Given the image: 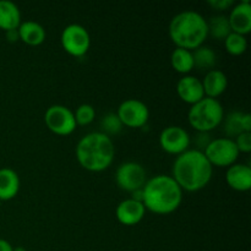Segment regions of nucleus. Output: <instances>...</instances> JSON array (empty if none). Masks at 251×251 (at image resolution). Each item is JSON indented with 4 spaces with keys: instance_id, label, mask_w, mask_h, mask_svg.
<instances>
[{
    "instance_id": "412c9836",
    "label": "nucleus",
    "mask_w": 251,
    "mask_h": 251,
    "mask_svg": "<svg viewBox=\"0 0 251 251\" xmlns=\"http://www.w3.org/2000/svg\"><path fill=\"white\" fill-rule=\"evenodd\" d=\"M193 58L194 68H198L200 70H212L217 63V55H216L215 50L206 46H201L194 49Z\"/></svg>"
},
{
    "instance_id": "4be33fe9",
    "label": "nucleus",
    "mask_w": 251,
    "mask_h": 251,
    "mask_svg": "<svg viewBox=\"0 0 251 251\" xmlns=\"http://www.w3.org/2000/svg\"><path fill=\"white\" fill-rule=\"evenodd\" d=\"M207 26L208 34H211L217 41H225L228 34L232 32L228 17L223 16V15H217V16L211 17L210 21H207Z\"/></svg>"
},
{
    "instance_id": "f3484780",
    "label": "nucleus",
    "mask_w": 251,
    "mask_h": 251,
    "mask_svg": "<svg viewBox=\"0 0 251 251\" xmlns=\"http://www.w3.org/2000/svg\"><path fill=\"white\" fill-rule=\"evenodd\" d=\"M20 176L14 169L0 168V201L14 199L20 191Z\"/></svg>"
},
{
    "instance_id": "dca6fc26",
    "label": "nucleus",
    "mask_w": 251,
    "mask_h": 251,
    "mask_svg": "<svg viewBox=\"0 0 251 251\" xmlns=\"http://www.w3.org/2000/svg\"><path fill=\"white\" fill-rule=\"evenodd\" d=\"M201 82H202L203 91H205V97L216 98V100L221 95H223L228 87L227 75L217 69L207 71Z\"/></svg>"
},
{
    "instance_id": "5701e85b",
    "label": "nucleus",
    "mask_w": 251,
    "mask_h": 251,
    "mask_svg": "<svg viewBox=\"0 0 251 251\" xmlns=\"http://www.w3.org/2000/svg\"><path fill=\"white\" fill-rule=\"evenodd\" d=\"M225 47L228 53L232 55H242L248 48L247 37L235 33V32H230L227 38L225 39Z\"/></svg>"
},
{
    "instance_id": "2eb2a0df",
    "label": "nucleus",
    "mask_w": 251,
    "mask_h": 251,
    "mask_svg": "<svg viewBox=\"0 0 251 251\" xmlns=\"http://www.w3.org/2000/svg\"><path fill=\"white\" fill-rule=\"evenodd\" d=\"M226 180L229 188L235 191H248L251 189V168L248 164L234 163L228 167Z\"/></svg>"
},
{
    "instance_id": "7c9ffc66",
    "label": "nucleus",
    "mask_w": 251,
    "mask_h": 251,
    "mask_svg": "<svg viewBox=\"0 0 251 251\" xmlns=\"http://www.w3.org/2000/svg\"><path fill=\"white\" fill-rule=\"evenodd\" d=\"M0 251H14V248L7 240L0 239Z\"/></svg>"
},
{
    "instance_id": "2f4dec72",
    "label": "nucleus",
    "mask_w": 251,
    "mask_h": 251,
    "mask_svg": "<svg viewBox=\"0 0 251 251\" xmlns=\"http://www.w3.org/2000/svg\"><path fill=\"white\" fill-rule=\"evenodd\" d=\"M14 251H26V249L22 247H19V248H16V249H14Z\"/></svg>"
},
{
    "instance_id": "0eeeda50",
    "label": "nucleus",
    "mask_w": 251,
    "mask_h": 251,
    "mask_svg": "<svg viewBox=\"0 0 251 251\" xmlns=\"http://www.w3.org/2000/svg\"><path fill=\"white\" fill-rule=\"evenodd\" d=\"M44 123L51 132L60 136L73 134L77 127L73 110L61 104L50 105L46 110Z\"/></svg>"
},
{
    "instance_id": "b1692460",
    "label": "nucleus",
    "mask_w": 251,
    "mask_h": 251,
    "mask_svg": "<svg viewBox=\"0 0 251 251\" xmlns=\"http://www.w3.org/2000/svg\"><path fill=\"white\" fill-rule=\"evenodd\" d=\"M243 113L240 112H232L228 114V117L225 120V132L227 134V137L232 139V137H237L238 135L242 134V124H240V119H242Z\"/></svg>"
},
{
    "instance_id": "9d476101",
    "label": "nucleus",
    "mask_w": 251,
    "mask_h": 251,
    "mask_svg": "<svg viewBox=\"0 0 251 251\" xmlns=\"http://www.w3.org/2000/svg\"><path fill=\"white\" fill-rule=\"evenodd\" d=\"M117 115L123 126L144 127L150 119V109L142 100L129 98L120 103Z\"/></svg>"
},
{
    "instance_id": "f257e3e1",
    "label": "nucleus",
    "mask_w": 251,
    "mask_h": 251,
    "mask_svg": "<svg viewBox=\"0 0 251 251\" xmlns=\"http://www.w3.org/2000/svg\"><path fill=\"white\" fill-rule=\"evenodd\" d=\"M213 167L205 153L198 149L188 150L179 154L172 167V178L181 190L195 191L205 188L212 179Z\"/></svg>"
},
{
    "instance_id": "f8f14e48",
    "label": "nucleus",
    "mask_w": 251,
    "mask_h": 251,
    "mask_svg": "<svg viewBox=\"0 0 251 251\" xmlns=\"http://www.w3.org/2000/svg\"><path fill=\"white\" fill-rule=\"evenodd\" d=\"M146 213L144 203L135 199L123 200L115 210L117 220L124 226H135L141 222Z\"/></svg>"
},
{
    "instance_id": "473e14b6",
    "label": "nucleus",
    "mask_w": 251,
    "mask_h": 251,
    "mask_svg": "<svg viewBox=\"0 0 251 251\" xmlns=\"http://www.w3.org/2000/svg\"><path fill=\"white\" fill-rule=\"evenodd\" d=\"M0 206H1V201H0Z\"/></svg>"
},
{
    "instance_id": "c85d7f7f",
    "label": "nucleus",
    "mask_w": 251,
    "mask_h": 251,
    "mask_svg": "<svg viewBox=\"0 0 251 251\" xmlns=\"http://www.w3.org/2000/svg\"><path fill=\"white\" fill-rule=\"evenodd\" d=\"M240 124H242L243 132H251V115L249 113H243Z\"/></svg>"
},
{
    "instance_id": "ddd939ff",
    "label": "nucleus",
    "mask_w": 251,
    "mask_h": 251,
    "mask_svg": "<svg viewBox=\"0 0 251 251\" xmlns=\"http://www.w3.org/2000/svg\"><path fill=\"white\" fill-rule=\"evenodd\" d=\"M176 92L181 100L189 104H195L199 100L205 97V91H203L202 82L200 78L195 76L186 75L183 76L176 83Z\"/></svg>"
},
{
    "instance_id": "bb28decb",
    "label": "nucleus",
    "mask_w": 251,
    "mask_h": 251,
    "mask_svg": "<svg viewBox=\"0 0 251 251\" xmlns=\"http://www.w3.org/2000/svg\"><path fill=\"white\" fill-rule=\"evenodd\" d=\"M239 152L243 153H249L251 151V132H242L234 140Z\"/></svg>"
},
{
    "instance_id": "a211bd4d",
    "label": "nucleus",
    "mask_w": 251,
    "mask_h": 251,
    "mask_svg": "<svg viewBox=\"0 0 251 251\" xmlns=\"http://www.w3.org/2000/svg\"><path fill=\"white\" fill-rule=\"evenodd\" d=\"M19 36L24 43L28 46H39L46 41V29L36 21H24L19 26Z\"/></svg>"
},
{
    "instance_id": "393cba45",
    "label": "nucleus",
    "mask_w": 251,
    "mask_h": 251,
    "mask_svg": "<svg viewBox=\"0 0 251 251\" xmlns=\"http://www.w3.org/2000/svg\"><path fill=\"white\" fill-rule=\"evenodd\" d=\"M74 115H75L76 124L85 126V125L91 124L95 120L96 110L93 105L85 103V104H81L76 108Z\"/></svg>"
},
{
    "instance_id": "f03ea898",
    "label": "nucleus",
    "mask_w": 251,
    "mask_h": 251,
    "mask_svg": "<svg viewBox=\"0 0 251 251\" xmlns=\"http://www.w3.org/2000/svg\"><path fill=\"white\" fill-rule=\"evenodd\" d=\"M183 201V190L172 176L159 174L147 179L142 188L145 208L156 215H169L179 208Z\"/></svg>"
},
{
    "instance_id": "1a4fd4ad",
    "label": "nucleus",
    "mask_w": 251,
    "mask_h": 251,
    "mask_svg": "<svg viewBox=\"0 0 251 251\" xmlns=\"http://www.w3.org/2000/svg\"><path fill=\"white\" fill-rule=\"evenodd\" d=\"M115 181L122 190L135 193L141 190L147 181V173L144 166L137 162H125L115 172Z\"/></svg>"
},
{
    "instance_id": "6e6552de",
    "label": "nucleus",
    "mask_w": 251,
    "mask_h": 251,
    "mask_svg": "<svg viewBox=\"0 0 251 251\" xmlns=\"http://www.w3.org/2000/svg\"><path fill=\"white\" fill-rule=\"evenodd\" d=\"M64 50L73 56H83L91 46V37L87 29L78 24L68 25L60 36Z\"/></svg>"
},
{
    "instance_id": "a878e982",
    "label": "nucleus",
    "mask_w": 251,
    "mask_h": 251,
    "mask_svg": "<svg viewBox=\"0 0 251 251\" xmlns=\"http://www.w3.org/2000/svg\"><path fill=\"white\" fill-rule=\"evenodd\" d=\"M100 126L103 129V134L108 135V136L118 134L123 129V124L118 118L117 113H108L107 115H104L100 122Z\"/></svg>"
},
{
    "instance_id": "4468645a",
    "label": "nucleus",
    "mask_w": 251,
    "mask_h": 251,
    "mask_svg": "<svg viewBox=\"0 0 251 251\" xmlns=\"http://www.w3.org/2000/svg\"><path fill=\"white\" fill-rule=\"evenodd\" d=\"M229 26L232 32L245 36L251 31V4L249 0H243L230 11Z\"/></svg>"
},
{
    "instance_id": "7ed1b4c3",
    "label": "nucleus",
    "mask_w": 251,
    "mask_h": 251,
    "mask_svg": "<svg viewBox=\"0 0 251 251\" xmlns=\"http://www.w3.org/2000/svg\"><path fill=\"white\" fill-rule=\"evenodd\" d=\"M168 32L176 48L196 49L208 37L207 20L195 10H185L172 19Z\"/></svg>"
},
{
    "instance_id": "39448f33",
    "label": "nucleus",
    "mask_w": 251,
    "mask_h": 251,
    "mask_svg": "<svg viewBox=\"0 0 251 251\" xmlns=\"http://www.w3.org/2000/svg\"><path fill=\"white\" fill-rule=\"evenodd\" d=\"M225 119V109L216 98L203 97L191 105L188 113L189 124L198 132H210L222 124Z\"/></svg>"
},
{
    "instance_id": "9b49d317",
    "label": "nucleus",
    "mask_w": 251,
    "mask_h": 251,
    "mask_svg": "<svg viewBox=\"0 0 251 251\" xmlns=\"http://www.w3.org/2000/svg\"><path fill=\"white\" fill-rule=\"evenodd\" d=\"M191 144V137L185 129L178 125L164 127L159 135V145L167 153L179 156L188 151Z\"/></svg>"
},
{
    "instance_id": "6ab92c4d",
    "label": "nucleus",
    "mask_w": 251,
    "mask_h": 251,
    "mask_svg": "<svg viewBox=\"0 0 251 251\" xmlns=\"http://www.w3.org/2000/svg\"><path fill=\"white\" fill-rule=\"evenodd\" d=\"M21 12L19 6L10 0H0V28L5 32L19 28Z\"/></svg>"
},
{
    "instance_id": "423d86ee",
    "label": "nucleus",
    "mask_w": 251,
    "mask_h": 251,
    "mask_svg": "<svg viewBox=\"0 0 251 251\" xmlns=\"http://www.w3.org/2000/svg\"><path fill=\"white\" fill-rule=\"evenodd\" d=\"M202 152L212 167H230L237 162L240 154L234 140L229 137L211 140Z\"/></svg>"
},
{
    "instance_id": "c756f323",
    "label": "nucleus",
    "mask_w": 251,
    "mask_h": 251,
    "mask_svg": "<svg viewBox=\"0 0 251 251\" xmlns=\"http://www.w3.org/2000/svg\"><path fill=\"white\" fill-rule=\"evenodd\" d=\"M6 39L9 42H11V43H14V42H17L20 39V36H19V29H10V31H6Z\"/></svg>"
},
{
    "instance_id": "20e7f679",
    "label": "nucleus",
    "mask_w": 251,
    "mask_h": 251,
    "mask_svg": "<svg viewBox=\"0 0 251 251\" xmlns=\"http://www.w3.org/2000/svg\"><path fill=\"white\" fill-rule=\"evenodd\" d=\"M76 158L80 166L90 172H103L112 164L115 149L112 139L102 131L85 135L76 146Z\"/></svg>"
},
{
    "instance_id": "cd10ccee",
    "label": "nucleus",
    "mask_w": 251,
    "mask_h": 251,
    "mask_svg": "<svg viewBox=\"0 0 251 251\" xmlns=\"http://www.w3.org/2000/svg\"><path fill=\"white\" fill-rule=\"evenodd\" d=\"M207 4L210 5L211 7H213V9L223 11V10H227L229 9L230 6H233L234 1H233V0H208Z\"/></svg>"
},
{
    "instance_id": "aec40b11",
    "label": "nucleus",
    "mask_w": 251,
    "mask_h": 251,
    "mask_svg": "<svg viewBox=\"0 0 251 251\" xmlns=\"http://www.w3.org/2000/svg\"><path fill=\"white\" fill-rule=\"evenodd\" d=\"M171 63L179 74H188L194 69L193 51L184 48H176L171 55Z\"/></svg>"
}]
</instances>
